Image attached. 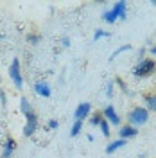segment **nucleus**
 Returning <instances> with one entry per match:
<instances>
[{
	"label": "nucleus",
	"mask_w": 156,
	"mask_h": 158,
	"mask_svg": "<svg viewBox=\"0 0 156 158\" xmlns=\"http://www.w3.org/2000/svg\"><path fill=\"white\" fill-rule=\"evenodd\" d=\"M111 9L118 15V20H122V22H124V20L127 18V4L124 2V0H117V2L113 4V7H111Z\"/></svg>",
	"instance_id": "obj_9"
},
{
	"label": "nucleus",
	"mask_w": 156,
	"mask_h": 158,
	"mask_svg": "<svg viewBox=\"0 0 156 158\" xmlns=\"http://www.w3.org/2000/svg\"><path fill=\"white\" fill-rule=\"evenodd\" d=\"M59 128V122L56 118H50L49 122H47V129H58Z\"/></svg>",
	"instance_id": "obj_23"
},
{
	"label": "nucleus",
	"mask_w": 156,
	"mask_h": 158,
	"mask_svg": "<svg viewBox=\"0 0 156 158\" xmlns=\"http://www.w3.org/2000/svg\"><path fill=\"white\" fill-rule=\"evenodd\" d=\"M20 111H22L23 115H27V113H31V111H34V110H32V104L29 102V99L27 97H20Z\"/></svg>",
	"instance_id": "obj_14"
},
{
	"label": "nucleus",
	"mask_w": 156,
	"mask_h": 158,
	"mask_svg": "<svg viewBox=\"0 0 156 158\" xmlns=\"http://www.w3.org/2000/svg\"><path fill=\"white\" fill-rule=\"evenodd\" d=\"M127 144V140H124V138H117V140H113V142H109L106 146V155H113L115 151H118V149H122L124 146Z\"/></svg>",
	"instance_id": "obj_12"
},
{
	"label": "nucleus",
	"mask_w": 156,
	"mask_h": 158,
	"mask_svg": "<svg viewBox=\"0 0 156 158\" xmlns=\"http://www.w3.org/2000/svg\"><path fill=\"white\" fill-rule=\"evenodd\" d=\"M0 101H2V104H6V94L4 92H0Z\"/></svg>",
	"instance_id": "obj_25"
},
{
	"label": "nucleus",
	"mask_w": 156,
	"mask_h": 158,
	"mask_svg": "<svg viewBox=\"0 0 156 158\" xmlns=\"http://www.w3.org/2000/svg\"><path fill=\"white\" fill-rule=\"evenodd\" d=\"M156 72V61L154 59H149V58H144L142 61H138L137 65L133 67L131 74L135 76L137 79H144V77H149Z\"/></svg>",
	"instance_id": "obj_1"
},
{
	"label": "nucleus",
	"mask_w": 156,
	"mask_h": 158,
	"mask_svg": "<svg viewBox=\"0 0 156 158\" xmlns=\"http://www.w3.org/2000/svg\"><path fill=\"white\" fill-rule=\"evenodd\" d=\"M149 52H151V54H153V56H156V45H153V47H151V49H149Z\"/></svg>",
	"instance_id": "obj_26"
},
{
	"label": "nucleus",
	"mask_w": 156,
	"mask_h": 158,
	"mask_svg": "<svg viewBox=\"0 0 156 158\" xmlns=\"http://www.w3.org/2000/svg\"><path fill=\"white\" fill-rule=\"evenodd\" d=\"M0 40H4V36H2V34H0Z\"/></svg>",
	"instance_id": "obj_28"
},
{
	"label": "nucleus",
	"mask_w": 156,
	"mask_h": 158,
	"mask_svg": "<svg viewBox=\"0 0 156 158\" xmlns=\"http://www.w3.org/2000/svg\"><path fill=\"white\" fill-rule=\"evenodd\" d=\"M38 41H41V36H39V34H27V43L36 45Z\"/></svg>",
	"instance_id": "obj_22"
},
{
	"label": "nucleus",
	"mask_w": 156,
	"mask_h": 158,
	"mask_svg": "<svg viewBox=\"0 0 156 158\" xmlns=\"http://www.w3.org/2000/svg\"><path fill=\"white\" fill-rule=\"evenodd\" d=\"M138 135V129L129 126V124H124L118 128V138H124V140H129V138H135Z\"/></svg>",
	"instance_id": "obj_8"
},
{
	"label": "nucleus",
	"mask_w": 156,
	"mask_h": 158,
	"mask_svg": "<svg viewBox=\"0 0 156 158\" xmlns=\"http://www.w3.org/2000/svg\"><path fill=\"white\" fill-rule=\"evenodd\" d=\"M113 81H115V85H118V88L122 90L124 94H127V95H133V94H131V90L127 88L126 81H124V79H122V77H115V79H113Z\"/></svg>",
	"instance_id": "obj_19"
},
{
	"label": "nucleus",
	"mask_w": 156,
	"mask_h": 158,
	"mask_svg": "<svg viewBox=\"0 0 156 158\" xmlns=\"http://www.w3.org/2000/svg\"><path fill=\"white\" fill-rule=\"evenodd\" d=\"M99 129H101L102 137L109 138V135H111V126H109V122H108L106 118H102V120H101V124H99Z\"/></svg>",
	"instance_id": "obj_16"
},
{
	"label": "nucleus",
	"mask_w": 156,
	"mask_h": 158,
	"mask_svg": "<svg viewBox=\"0 0 156 158\" xmlns=\"http://www.w3.org/2000/svg\"><path fill=\"white\" fill-rule=\"evenodd\" d=\"M38 124L39 118L34 111H31L25 115V126H23V137H32L36 131H38Z\"/></svg>",
	"instance_id": "obj_4"
},
{
	"label": "nucleus",
	"mask_w": 156,
	"mask_h": 158,
	"mask_svg": "<svg viewBox=\"0 0 156 158\" xmlns=\"http://www.w3.org/2000/svg\"><path fill=\"white\" fill-rule=\"evenodd\" d=\"M9 77L13 81V85H14V88L22 90L23 88V76H22V67H20V59L14 58L11 61L9 65Z\"/></svg>",
	"instance_id": "obj_3"
},
{
	"label": "nucleus",
	"mask_w": 156,
	"mask_h": 158,
	"mask_svg": "<svg viewBox=\"0 0 156 158\" xmlns=\"http://www.w3.org/2000/svg\"><path fill=\"white\" fill-rule=\"evenodd\" d=\"M86 140H88V142H93V140H95V137H93V135H86Z\"/></svg>",
	"instance_id": "obj_27"
},
{
	"label": "nucleus",
	"mask_w": 156,
	"mask_h": 158,
	"mask_svg": "<svg viewBox=\"0 0 156 158\" xmlns=\"http://www.w3.org/2000/svg\"><path fill=\"white\" fill-rule=\"evenodd\" d=\"M129 50H131V45H129V43H126V45H120V47H118L117 50H113V52H111V56H109V61L117 59L118 56L122 54V52H129Z\"/></svg>",
	"instance_id": "obj_17"
},
{
	"label": "nucleus",
	"mask_w": 156,
	"mask_h": 158,
	"mask_svg": "<svg viewBox=\"0 0 156 158\" xmlns=\"http://www.w3.org/2000/svg\"><path fill=\"white\" fill-rule=\"evenodd\" d=\"M149 115H151V113H149V111H147L144 106H137V108H133L129 113H127V124L138 129L140 126L147 124Z\"/></svg>",
	"instance_id": "obj_2"
},
{
	"label": "nucleus",
	"mask_w": 156,
	"mask_h": 158,
	"mask_svg": "<svg viewBox=\"0 0 156 158\" xmlns=\"http://www.w3.org/2000/svg\"><path fill=\"white\" fill-rule=\"evenodd\" d=\"M102 118H104V117H102V111H97V113H92V115H90V118H88V122H90L92 126H99Z\"/></svg>",
	"instance_id": "obj_18"
},
{
	"label": "nucleus",
	"mask_w": 156,
	"mask_h": 158,
	"mask_svg": "<svg viewBox=\"0 0 156 158\" xmlns=\"http://www.w3.org/2000/svg\"><path fill=\"white\" fill-rule=\"evenodd\" d=\"M144 108L149 111V113H156V94H146L144 95Z\"/></svg>",
	"instance_id": "obj_10"
},
{
	"label": "nucleus",
	"mask_w": 156,
	"mask_h": 158,
	"mask_svg": "<svg viewBox=\"0 0 156 158\" xmlns=\"http://www.w3.org/2000/svg\"><path fill=\"white\" fill-rule=\"evenodd\" d=\"M34 92H36V95L41 99H49L52 95V88H50V85L47 81H43V79H39L34 83Z\"/></svg>",
	"instance_id": "obj_7"
},
{
	"label": "nucleus",
	"mask_w": 156,
	"mask_h": 158,
	"mask_svg": "<svg viewBox=\"0 0 156 158\" xmlns=\"http://www.w3.org/2000/svg\"><path fill=\"white\" fill-rule=\"evenodd\" d=\"M83 126H84V122L83 120H74V124H72V128H70V138H76L83 131Z\"/></svg>",
	"instance_id": "obj_15"
},
{
	"label": "nucleus",
	"mask_w": 156,
	"mask_h": 158,
	"mask_svg": "<svg viewBox=\"0 0 156 158\" xmlns=\"http://www.w3.org/2000/svg\"><path fill=\"white\" fill-rule=\"evenodd\" d=\"M90 115H92V104L90 102H79L77 108L74 110V118L76 120H86V118H90Z\"/></svg>",
	"instance_id": "obj_5"
},
{
	"label": "nucleus",
	"mask_w": 156,
	"mask_h": 158,
	"mask_svg": "<svg viewBox=\"0 0 156 158\" xmlns=\"http://www.w3.org/2000/svg\"><path fill=\"white\" fill-rule=\"evenodd\" d=\"M61 45H63L65 49H67V47H70V40L68 38H63V40H61Z\"/></svg>",
	"instance_id": "obj_24"
},
{
	"label": "nucleus",
	"mask_w": 156,
	"mask_h": 158,
	"mask_svg": "<svg viewBox=\"0 0 156 158\" xmlns=\"http://www.w3.org/2000/svg\"><path fill=\"white\" fill-rule=\"evenodd\" d=\"M101 18H102V22H106L108 25H113V23L118 22V15L113 9H106L102 15H101Z\"/></svg>",
	"instance_id": "obj_13"
},
{
	"label": "nucleus",
	"mask_w": 156,
	"mask_h": 158,
	"mask_svg": "<svg viewBox=\"0 0 156 158\" xmlns=\"http://www.w3.org/2000/svg\"><path fill=\"white\" fill-rule=\"evenodd\" d=\"M0 83H2V76H0Z\"/></svg>",
	"instance_id": "obj_29"
},
{
	"label": "nucleus",
	"mask_w": 156,
	"mask_h": 158,
	"mask_svg": "<svg viewBox=\"0 0 156 158\" xmlns=\"http://www.w3.org/2000/svg\"><path fill=\"white\" fill-rule=\"evenodd\" d=\"M113 92H115V81H108L106 83V97L111 99L113 97Z\"/></svg>",
	"instance_id": "obj_21"
},
{
	"label": "nucleus",
	"mask_w": 156,
	"mask_h": 158,
	"mask_svg": "<svg viewBox=\"0 0 156 158\" xmlns=\"http://www.w3.org/2000/svg\"><path fill=\"white\" fill-rule=\"evenodd\" d=\"M109 36H111V32H108L104 29H97L93 32V41H99V40H102V38H109Z\"/></svg>",
	"instance_id": "obj_20"
},
{
	"label": "nucleus",
	"mask_w": 156,
	"mask_h": 158,
	"mask_svg": "<svg viewBox=\"0 0 156 158\" xmlns=\"http://www.w3.org/2000/svg\"><path fill=\"white\" fill-rule=\"evenodd\" d=\"M14 149H16V142L9 137L6 142H4V151H2V156L0 158H11L13 153H14Z\"/></svg>",
	"instance_id": "obj_11"
},
{
	"label": "nucleus",
	"mask_w": 156,
	"mask_h": 158,
	"mask_svg": "<svg viewBox=\"0 0 156 158\" xmlns=\"http://www.w3.org/2000/svg\"><path fill=\"white\" fill-rule=\"evenodd\" d=\"M102 117L109 122V126H115V128L120 126V117H118V113H117V110H115L113 104H108L106 108L102 110Z\"/></svg>",
	"instance_id": "obj_6"
}]
</instances>
